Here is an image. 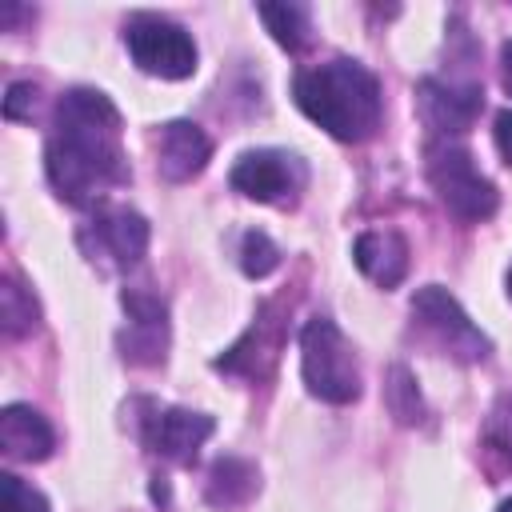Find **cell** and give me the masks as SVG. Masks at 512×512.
<instances>
[{"label": "cell", "instance_id": "cell-24", "mask_svg": "<svg viewBox=\"0 0 512 512\" xmlns=\"http://www.w3.org/2000/svg\"><path fill=\"white\" fill-rule=\"evenodd\" d=\"M500 80H504V92L512 96V40L500 44Z\"/></svg>", "mask_w": 512, "mask_h": 512}, {"label": "cell", "instance_id": "cell-3", "mask_svg": "<svg viewBox=\"0 0 512 512\" xmlns=\"http://www.w3.org/2000/svg\"><path fill=\"white\" fill-rule=\"evenodd\" d=\"M300 376L308 396L324 404H352L360 396L356 352L328 316H312L300 328Z\"/></svg>", "mask_w": 512, "mask_h": 512}, {"label": "cell", "instance_id": "cell-22", "mask_svg": "<svg viewBox=\"0 0 512 512\" xmlns=\"http://www.w3.org/2000/svg\"><path fill=\"white\" fill-rule=\"evenodd\" d=\"M32 96H36V88H32V84H24V80L8 84L4 116H8V120H24V116H28V108H32Z\"/></svg>", "mask_w": 512, "mask_h": 512}, {"label": "cell", "instance_id": "cell-14", "mask_svg": "<svg viewBox=\"0 0 512 512\" xmlns=\"http://www.w3.org/2000/svg\"><path fill=\"white\" fill-rule=\"evenodd\" d=\"M352 260L380 288H396L408 276V244L392 228H368V232H360L356 244H352Z\"/></svg>", "mask_w": 512, "mask_h": 512}, {"label": "cell", "instance_id": "cell-1", "mask_svg": "<svg viewBox=\"0 0 512 512\" xmlns=\"http://www.w3.org/2000/svg\"><path fill=\"white\" fill-rule=\"evenodd\" d=\"M120 132V108L100 88H68L56 100L44 144V172L60 200L84 208L100 204L104 192L128 184L132 168Z\"/></svg>", "mask_w": 512, "mask_h": 512}, {"label": "cell", "instance_id": "cell-8", "mask_svg": "<svg viewBox=\"0 0 512 512\" xmlns=\"http://www.w3.org/2000/svg\"><path fill=\"white\" fill-rule=\"evenodd\" d=\"M76 240L88 260L128 272L148 252V220L132 208H96V216L76 232Z\"/></svg>", "mask_w": 512, "mask_h": 512}, {"label": "cell", "instance_id": "cell-23", "mask_svg": "<svg viewBox=\"0 0 512 512\" xmlns=\"http://www.w3.org/2000/svg\"><path fill=\"white\" fill-rule=\"evenodd\" d=\"M492 136H496V148H500V156L512 164V108L496 112V128H492Z\"/></svg>", "mask_w": 512, "mask_h": 512}, {"label": "cell", "instance_id": "cell-25", "mask_svg": "<svg viewBox=\"0 0 512 512\" xmlns=\"http://www.w3.org/2000/svg\"><path fill=\"white\" fill-rule=\"evenodd\" d=\"M496 512H512V496H508V500H504V504H500Z\"/></svg>", "mask_w": 512, "mask_h": 512}, {"label": "cell", "instance_id": "cell-21", "mask_svg": "<svg viewBox=\"0 0 512 512\" xmlns=\"http://www.w3.org/2000/svg\"><path fill=\"white\" fill-rule=\"evenodd\" d=\"M0 512H52L48 496L20 480L16 472H0Z\"/></svg>", "mask_w": 512, "mask_h": 512}, {"label": "cell", "instance_id": "cell-2", "mask_svg": "<svg viewBox=\"0 0 512 512\" xmlns=\"http://www.w3.org/2000/svg\"><path fill=\"white\" fill-rule=\"evenodd\" d=\"M292 96L312 124H320L332 140H344V144L368 140L384 116L376 72L348 56H332L324 64L300 68L292 80Z\"/></svg>", "mask_w": 512, "mask_h": 512}, {"label": "cell", "instance_id": "cell-19", "mask_svg": "<svg viewBox=\"0 0 512 512\" xmlns=\"http://www.w3.org/2000/svg\"><path fill=\"white\" fill-rule=\"evenodd\" d=\"M280 268V248H276V240L268 236V232H260V228H248L244 236H240V272L248 276V280H264L268 272H276Z\"/></svg>", "mask_w": 512, "mask_h": 512}, {"label": "cell", "instance_id": "cell-13", "mask_svg": "<svg viewBox=\"0 0 512 512\" xmlns=\"http://www.w3.org/2000/svg\"><path fill=\"white\" fill-rule=\"evenodd\" d=\"M0 448L12 460L40 464L52 456L56 432H52L48 416H40L32 404H4L0 408Z\"/></svg>", "mask_w": 512, "mask_h": 512}, {"label": "cell", "instance_id": "cell-16", "mask_svg": "<svg viewBox=\"0 0 512 512\" xmlns=\"http://www.w3.org/2000/svg\"><path fill=\"white\" fill-rule=\"evenodd\" d=\"M256 12H260L264 28L272 32V40H276L284 52L308 48V40H312V16H308L304 4H260Z\"/></svg>", "mask_w": 512, "mask_h": 512}, {"label": "cell", "instance_id": "cell-12", "mask_svg": "<svg viewBox=\"0 0 512 512\" xmlns=\"http://www.w3.org/2000/svg\"><path fill=\"white\" fill-rule=\"evenodd\" d=\"M212 160V140L200 124L192 120H168L156 136V168L168 184H184L204 172Z\"/></svg>", "mask_w": 512, "mask_h": 512}, {"label": "cell", "instance_id": "cell-15", "mask_svg": "<svg viewBox=\"0 0 512 512\" xmlns=\"http://www.w3.org/2000/svg\"><path fill=\"white\" fill-rule=\"evenodd\" d=\"M260 488V472L256 464L240 460V456H220L212 468H208V480H204V500L212 508H240L256 496Z\"/></svg>", "mask_w": 512, "mask_h": 512}, {"label": "cell", "instance_id": "cell-4", "mask_svg": "<svg viewBox=\"0 0 512 512\" xmlns=\"http://www.w3.org/2000/svg\"><path fill=\"white\" fill-rule=\"evenodd\" d=\"M428 184H432L436 200L464 224H480V220L496 216V208H500L496 184L480 172L476 156L464 144L440 140L428 148Z\"/></svg>", "mask_w": 512, "mask_h": 512}, {"label": "cell", "instance_id": "cell-9", "mask_svg": "<svg viewBox=\"0 0 512 512\" xmlns=\"http://www.w3.org/2000/svg\"><path fill=\"white\" fill-rule=\"evenodd\" d=\"M416 104L424 124L436 136H456L472 128V120L484 108V88L476 80H444V76H424L416 84Z\"/></svg>", "mask_w": 512, "mask_h": 512}, {"label": "cell", "instance_id": "cell-5", "mask_svg": "<svg viewBox=\"0 0 512 512\" xmlns=\"http://www.w3.org/2000/svg\"><path fill=\"white\" fill-rule=\"evenodd\" d=\"M412 324L420 328V336L440 352L452 356L460 364H480L492 352V340L472 324V316L460 308V300L440 288V284H424L412 296Z\"/></svg>", "mask_w": 512, "mask_h": 512}, {"label": "cell", "instance_id": "cell-7", "mask_svg": "<svg viewBox=\"0 0 512 512\" xmlns=\"http://www.w3.org/2000/svg\"><path fill=\"white\" fill-rule=\"evenodd\" d=\"M228 184L256 200V204H296V196L304 192L308 184V168L296 152H284V148H252L244 152L232 172H228Z\"/></svg>", "mask_w": 512, "mask_h": 512}, {"label": "cell", "instance_id": "cell-6", "mask_svg": "<svg viewBox=\"0 0 512 512\" xmlns=\"http://www.w3.org/2000/svg\"><path fill=\"white\" fill-rule=\"evenodd\" d=\"M124 48L140 72L160 76V80H188L196 72V60H200L192 32L168 16H156V12L128 16Z\"/></svg>", "mask_w": 512, "mask_h": 512}, {"label": "cell", "instance_id": "cell-10", "mask_svg": "<svg viewBox=\"0 0 512 512\" xmlns=\"http://www.w3.org/2000/svg\"><path fill=\"white\" fill-rule=\"evenodd\" d=\"M212 432H216V420L208 412H192V408H152L140 424L144 444L156 456L176 460V464H192Z\"/></svg>", "mask_w": 512, "mask_h": 512}, {"label": "cell", "instance_id": "cell-18", "mask_svg": "<svg viewBox=\"0 0 512 512\" xmlns=\"http://www.w3.org/2000/svg\"><path fill=\"white\" fill-rule=\"evenodd\" d=\"M384 396H388V408H392V416H396L400 424H420V420H424V400H420L416 376H412L404 364H392V368H388Z\"/></svg>", "mask_w": 512, "mask_h": 512}, {"label": "cell", "instance_id": "cell-17", "mask_svg": "<svg viewBox=\"0 0 512 512\" xmlns=\"http://www.w3.org/2000/svg\"><path fill=\"white\" fill-rule=\"evenodd\" d=\"M36 324H40V304H36V296H32L20 280L4 276V280H0V328H4V336L20 340V336L36 332Z\"/></svg>", "mask_w": 512, "mask_h": 512}, {"label": "cell", "instance_id": "cell-11", "mask_svg": "<svg viewBox=\"0 0 512 512\" xmlns=\"http://www.w3.org/2000/svg\"><path fill=\"white\" fill-rule=\"evenodd\" d=\"M120 304L128 312V332L120 336V352L132 364H160L168 348V304L148 288H124Z\"/></svg>", "mask_w": 512, "mask_h": 512}, {"label": "cell", "instance_id": "cell-20", "mask_svg": "<svg viewBox=\"0 0 512 512\" xmlns=\"http://www.w3.org/2000/svg\"><path fill=\"white\" fill-rule=\"evenodd\" d=\"M484 448L500 468H512V392H504L484 420Z\"/></svg>", "mask_w": 512, "mask_h": 512}, {"label": "cell", "instance_id": "cell-26", "mask_svg": "<svg viewBox=\"0 0 512 512\" xmlns=\"http://www.w3.org/2000/svg\"><path fill=\"white\" fill-rule=\"evenodd\" d=\"M504 284H508V296H512V264H508V276H504Z\"/></svg>", "mask_w": 512, "mask_h": 512}]
</instances>
